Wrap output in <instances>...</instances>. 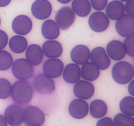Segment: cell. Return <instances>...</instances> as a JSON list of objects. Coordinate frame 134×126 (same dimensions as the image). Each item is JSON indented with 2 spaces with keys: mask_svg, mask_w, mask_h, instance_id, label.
<instances>
[{
  "mask_svg": "<svg viewBox=\"0 0 134 126\" xmlns=\"http://www.w3.org/2000/svg\"><path fill=\"white\" fill-rule=\"evenodd\" d=\"M33 94L31 84L25 80L16 81L12 86L10 95L13 101L19 104H25L30 102Z\"/></svg>",
  "mask_w": 134,
  "mask_h": 126,
  "instance_id": "obj_1",
  "label": "cell"
},
{
  "mask_svg": "<svg viewBox=\"0 0 134 126\" xmlns=\"http://www.w3.org/2000/svg\"><path fill=\"white\" fill-rule=\"evenodd\" d=\"M133 74V66L128 62H119L113 67V78L116 83L121 85H124L132 81Z\"/></svg>",
  "mask_w": 134,
  "mask_h": 126,
  "instance_id": "obj_2",
  "label": "cell"
},
{
  "mask_svg": "<svg viewBox=\"0 0 134 126\" xmlns=\"http://www.w3.org/2000/svg\"><path fill=\"white\" fill-rule=\"evenodd\" d=\"M12 72L16 79L26 80L32 76L34 68L32 64L26 59H19L13 63Z\"/></svg>",
  "mask_w": 134,
  "mask_h": 126,
  "instance_id": "obj_3",
  "label": "cell"
},
{
  "mask_svg": "<svg viewBox=\"0 0 134 126\" xmlns=\"http://www.w3.org/2000/svg\"><path fill=\"white\" fill-rule=\"evenodd\" d=\"M75 20V13L73 9L65 6L59 9L55 16V22L61 30H65L69 28Z\"/></svg>",
  "mask_w": 134,
  "mask_h": 126,
  "instance_id": "obj_4",
  "label": "cell"
},
{
  "mask_svg": "<svg viewBox=\"0 0 134 126\" xmlns=\"http://www.w3.org/2000/svg\"><path fill=\"white\" fill-rule=\"evenodd\" d=\"M44 119V113L36 106H28L24 110L23 122L26 126H41Z\"/></svg>",
  "mask_w": 134,
  "mask_h": 126,
  "instance_id": "obj_5",
  "label": "cell"
},
{
  "mask_svg": "<svg viewBox=\"0 0 134 126\" xmlns=\"http://www.w3.org/2000/svg\"><path fill=\"white\" fill-rule=\"evenodd\" d=\"M34 87L38 93L49 94L55 90V83L45 74H39L34 78Z\"/></svg>",
  "mask_w": 134,
  "mask_h": 126,
  "instance_id": "obj_6",
  "label": "cell"
},
{
  "mask_svg": "<svg viewBox=\"0 0 134 126\" xmlns=\"http://www.w3.org/2000/svg\"><path fill=\"white\" fill-rule=\"evenodd\" d=\"M115 28L118 34L122 37L132 36L134 34V17L124 14L117 20Z\"/></svg>",
  "mask_w": 134,
  "mask_h": 126,
  "instance_id": "obj_7",
  "label": "cell"
},
{
  "mask_svg": "<svg viewBox=\"0 0 134 126\" xmlns=\"http://www.w3.org/2000/svg\"><path fill=\"white\" fill-rule=\"evenodd\" d=\"M90 28L96 32H102L107 29L109 25V20L103 12L98 11L92 13L88 19Z\"/></svg>",
  "mask_w": 134,
  "mask_h": 126,
  "instance_id": "obj_8",
  "label": "cell"
},
{
  "mask_svg": "<svg viewBox=\"0 0 134 126\" xmlns=\"http://www.w3.org/2000/svg\"><path fill=\"white\" fill-rule=\"evenodd\" d=\"M4 117L10 126H20L23 122L24 110L18 105H10L5 110Z\"/></svg>",
  "mask_w": 134,
  "mask_h": 126,
  "instance_id": "obj_9",
  "label": "cell"
},
{
  "mask_svg": "<svg viewBox=\"0 0 134 126\" xmlns=\"http://www.w3.org/2000/svg\"><path fill=\"white\" fill-rule=\"evenodd\" d=\"M31 10L35 18L45 20L52 13V5L48 0H36L31 5Z\"/></svg>",
  "mask_w": 134,
  "mask_h": 126,
  "instance_id": "obj_10",
  "label": "cell"
},
{
  "mask_svg": "<svg viewBox=\"0 0 134 126\" xmlns=\"http://www.w3.org/2000/svg\"><path fill=\"white\" fill-rule=\"evenodd\" d=\"M90 59L99 70H106L111 64V60L103 47H96L90 52Z\"/></svg>",
  "mask_w": 134,
  "mask_h": 126,
  "instance_id": "obj_11",
  "label": "cell"
},
{
  "mask_svg": "<svg viewBox=\"0 0 134 126\" xmlns=\"http://www.w3.org/2000/svg\"><path fill=\"white\" fill-rule=\"evenodd\" d=\"M64 70V63L60 59L52 58L44 62L43 66L44 74L51 78H56L62 75Z\"/></svg>",
  "mask_w": 134,
  "mask_h": 126,
  "instance_id": "obj_12",
  "label": "cell"
},
{
  "mask_svg": "<svg viewBox=\"0 0 134 126\" xmlns=\"http://www.w3.org/2000/svg\"><path fill=\"white\" fill-rule=\"evenodd\" d=\"M13 31L20 35L29 34L32 28V22L30 17L26 15L17 16L12 23Z\"/></svg>",
  "mask_w": 134,
  "mask_h": 126,
  "instance_id": "obj_13",
  "label": "cell"
},
{
  "mask_svg": "<svg viewBox=\"0 0 134 126\" xmlns=\"http://www.w3.org/2000/svg\"><path fill=\"white\" fill-rule=\"evenodd\" d=\"M73 87L74 94L80 99L87 100L91 98L94 93V86L92 83L86 80L78 81Z\"/></svg>",
  "mask_w": 134,
  "mask_h": 126,
  "instance_id": "obj_14",
  "label": "cell"
},
{
  "mask_svg": "<svg viewBox=\"0 0 134 126\" xmlns=\"http://www.w3.org/2000/svg\"><path fill=\"white\" fill-rule=\"evenodd\" d=\"M89 106L83 99L73 100L69 106L70 115L75 119H82L88 115Z\"/></svg>",
  "mask_w": 134,
  "mask_h": 126,
  "instance_id": "obj_15",
  "label": "cell"
},
{
  "mask_svg": "<svg viewBox=\"0 0 134 126\" xmlns=\"http://www.w3.org/2000/svg\"><path fill=\"white\" fill-rule=\"evenodd\" d=\"M90 56V49L83 45L75 46L71 52V59L72 61L78 65H82L88 62Z\"/></svg>",
  "mask_w": 134,
  "mask_h": 126,
  "instance_id": "obj_16",
  "label": "cell"
},
{
  "mask_svg": "<svg viewBox=\"0 0 134 126\" xmlns=\"http://www.w3.org/2000/svg\"><path fill=\"white\" fill-rule=\"evenodd\" d=\"M107 55L113 60H122L126 55V51L123 43L118 40H113L107 46Z\"/></svg>",
  "mask_w": 134,
  "mask_h": 126,
  "instance_id": "obj_17",
  "label": "cell"
},
{
  "mask_svg": "<svg viewBox=\"0 0 134 126\" xmlns=\"http://www.w3.org/2000/svg\"><path fill=\"white\" fill-rule=\"evenodd\" d=\"M43 52L48 58H58L62 55L63 48L60 42L55 40L46 41L43 45Z\"/></svg>",
  "mask_w": 134,
  "mask_h": 126,
  "instance_id": "obj_18",
  "label": "cell"
},
{
  "mask_svg": "<svg viewBox=\"0 0 134 126\" xmlns=\"http://www.w3.org/2000/svg\"><path fill=\"white\" fill-rule=\"evenodd\" d=\"M26 58V60L32 65H39L43 59V52L41 47L36 44L30 45L27 47Z\"/></svg>",
  "mask_w": 134,
  "mask_h": 126,
  "instance_id": "obj_19",
  "label": "cell"
},
{
  "mask_svg": "<svg viewBox=\"0 0 134 126\" xmlns=\"http://www.w3.org/2000/svg\"><path fill=\"white\" fill-rule=\"evenodd\" d=\"M63 78L68 83H75L81 78V68L75 63L69 64L63 72Z\"/></svg>",
  "mask_w": 134,
  "mask_h": 126,
  "instance_id": "obj_20",
  "label": "cell"
},
{
  "mask_svg": "<svg viewBox=\"0 0 134 126\" xmlns=\"http://www.w3.org/2000/svg\"><path fill=\"white\" fill-rule=\"evenodd\" d=\"M125 13V8L124 4L120 1L115 0L110 2L107 5L106 13L108 18L113 20H117L122 17Z\"/></svg>",
  "mask_w": 134,
  "mask_h": 126,
  "instance_id": "obj_21",
  "label": "cell"
},
{
  "mask_svg": "<svg viewBox=\"0 0 134 126\" xmlns=\"http://www.w3.org/2000/svg\"><path fill=\"white\" fill-rule=\"evenodd\" d=\"M99 74V69L92 62H87L82 64L81 69V76L86 81H94L98 78Z\"/></svg>",
  "mask_w": 134,
  "mask_h": 126,
  "instance_id": "obj_22",
  "label": "cell"
},
{
  "mask_svg": "<svg viewBox=\"0 0 134 126\" xmlns=\"http://www.w3.org/2000/svg\"><path fill=\"white\" fill-rule=\"evenodd\" d=\"M41 32L44 38L52 40L58 38L60 35V28L54 21L52 20H47L42 24Z\"/></svg>",
  "mask_w": 134,
  "mask_h": 126,
  "instance_id": "obj_23",
  "label": "cell"
},
{
  "mask_svg": "<svg viewBox=\"0 0 134 126\" xmlns=\"http://www.w3.org/2000/svg\"><path fill=\"white\" fill-rule=\"evenodd\" d=\"M71 9L80 17H85L91 11V5L89 0H73Z\"/></svg>",
  "mask_w": 134,
  "mask_h": 126,
  "instance_id": "obj_24",
  "label": "cell"
},
{
  "mask_svg": "<svg viewBox=\"0 0 134 126\" xmlns=\"http://www.w3.org/2000/svg\"><path fill=\"white\" fill-rule=\"evenodd\" d=\"M10 49L15 53H22L27 47V41L22 35H14L12 37L9 42Z\"/></svg>",
  "mask_w": 134,
  "mask_h": 126,
  "instance_id": "obj_25",
  "label": "cell"
},
{
  "mask_svg": "<svg viewBox=\"0 0 134 126\" xmlns=\"http://www.w3.org/2000/svg\"><path fill=\"white\" fill-rule=\"evenodd\" d=\"M90 112L94 118H101L107 112V106L104 101L97 99L92 101L90 106Z\"/></svg>",
  "mask_w": 134,
  "mask_h": 126,
  "instance_id": "obj_26",
  "label": "cell"
},
{
  "mask_svg": "<svg viewBox=\"0 0 134 126\" xmlns=\"http://www.w3.org/2000/svg\"><path fill=\"white\" fill-rule=\"evenodd\" d=\"M120 110L124 114L129 116H134V98L126 97L120 102Z\"/></svg>",
  "mask_w": 134,
  "mask_h": 126,
  "instance_id": "obj_27",
  "label": "cell"
},
{
  "mask_svg": "<svg viewBox=\"0 0 134 126\" xmlns=\"http://www.w3.org/2000/svg\"><path fill=\"white\" fill-rule=\"evenodd\" d=\"M13 63L11 55L7 51L0 50V70H7L13 65Z\"/></svg>",
  "mask_w": 134,
  "mask_h": 126,
  "instance_id": "obj_28",
  "label": "cell"
},
{
  "mask_svg": "<svg viewBox=\"0 0 134 126\" xmlns=\"http://www.w3.org/2000/svg\"><path fill=\"white\" fill-rule=\"evenodd\" d=\"M115 126H134L133 117L124 114H118L114 118Z\"/></svg>",
  "mask_w": 134,
  "mask_h": 126,
  "instance_id": "obj_29",
  "label": "cell"
},
{
  "mask_svg": "<svg viewBox=\"0 0 134 126\" xmlns=\"http://www.w3.org/2000/svg\"><path fill=\"white\" fill-rule=\"evenodd\" d=\"M12 85L10 81L4 78H0V99L7 98L11 93Z\"/></svg>",
  "mask_w": 134,
  "mask_h": 126,
  "instance_id": "obj_30",
  "label": "cell"
},
{
  "mask_svg": "<svg viewBox=\"0 0 134 126\" xmlns=\"http://www.w3.org/2000/svg\"><path fill=\"white\" fill-rule=\"evenodd\" d=\"M124 47L125 49L126 53L129 56L133 57L134 56V36L128 37L124 41Z\"/></svg>",
  "mask_w": 134,
  "mask_h": 126,
  "instance_id": "obj_31",
  "label": "cell"
},
{
  "mask_svg": "<svg viewBox=\"0 0 134 126\" xmlns=\"http://www.w3.org/2000/svg\"><path fill=\"white\" fill-rule=\"evenodd\" d=\"M108 0H90V5L96 10H102L106 7Z\"/></svg>",
  "mask_w": 134,
  "mask_h": 126,
  "instance_id": "obj_32",
  "label": "cell"
},
{
  "mask_svg": "<svg viewBox=\"0 0 134 126\" xmlns=\"http://www.w3.org/2000/svg\"><path fill=\"white\" fill-rule=\"evenodd\" d=\"M8 43V35L6 32L0 30V50L5 48Z\"/></svg>",
  "mask_w": 134,
  "mask_h": 126,
  "instance_id": "obj_33",
  "label": "cell"
},
{
  "mask_svg": "<svg viewBox=\"0 0 134 126\" xmlns=\"http://www.w3.org/2000/svg\"><path fill=\"white\" fill-rule=\"evenodd\" d=\"M96 126H115L114 122L112 119L108 117H105L99 119L97 122Z\"/></svg>",
  "mask_w": 134,
  "mask_h": 126,
  "instance_id": "obj_34",
  "label": "cell"
},
{
  "mask_svg": "<svg viewBox=\"0 0 134 126\" xmlns=\"http://www.w3.org/2000/svg\"><path fill=\"white\" fill-rule=\"evenodd\" d=\"M124 8H125V11H126L128 14L134 17V0L127 1Z\"/></svg>",
  "mask_w": 134,
  "mask_h": 126,
  "instance_id": "obj_35",
  "label": "cell"
},
{
  "mask_svg": "<svg viewBox=\"0 0 134 126\" xmlns=\"http://www.w3.org/2000/svg\"><path fill=\"white\" fill-rule=\"evenodd\" d=\"M128 92H129L130 94L133 97L134 96V81L132 80L130 83L128 85Z\"/></svg>",
  "mask_w": 134,
  "mask_h": 126,
  "instance_id": "obj_36",
  "label": "cell"
},
{
  "mask_svg": "<svg viewBox=\"0 0 134 126\" xmlns=\"http://www.w3.org/2000/svg\"><path fill=\"white\" fill-rule=\"evenodd\" d=\"M11 0H0V7L7 6L10 3Z\"/></svg>",
  "mask_w": 134,
  "mask_h": 126,
  "instance_id": "obj_37",
  "label": "cell"
},
{
  "mask_svg": "<svg viewBox=\"0 0 134 126\" xmlns=\"http://www.w3.org/2000/svg\"><path fill=\"white\" fill-rule=\"evenodd\" d=\"M0 126H7V123L5 117L1 115H0Z\"/></svg>",
  "mask_w": 134,
  "mask_h": 126,
  "instance_id": "obj_38",
  "label": "cell"
},
{
  "mask_svg": "<svg viewBox=\"0 0 134 126\" xmlns=\"http://www.w3.org/2000/svg\"><path fill=\"white\" fill-rule=\"evenodd\" d=\"M57 1L62 4H67V3H68L71 2V0H57Z\"/></svg>",
  "mask_w": 134,
  "mask_h": 126,
  "instance_id": "obj_39",
  "label": "cell"
},
{
  "mask_svg": "<svg viewBox=\"0 0 134 126\" xmlns=\"http://www.w3.org/2000/svg\"><path fill=\"white\" fill-rule=\"evenodd\" d=\"M119 1H127L128 0H119Z\"/></svg>",
  "mask_w": 134,
  "mask_h": 126,
  "instance_id": "obj_40",
  "label": "cell"
},
{
  "mask_svg": "<svg viewBox=\"0 0 134 126\" xmlns=\"http://www.w3.org/2000/svg\"><path fill=\"white\" fill-rule=\"evenodd\" d=\"M0 24H1V19H0Z\"/></svg>",
  "mask_w": 134,
  "mask_h": 126,
  "instance_id": "obj_41",
  "label": "cell"
}]
</instances>
